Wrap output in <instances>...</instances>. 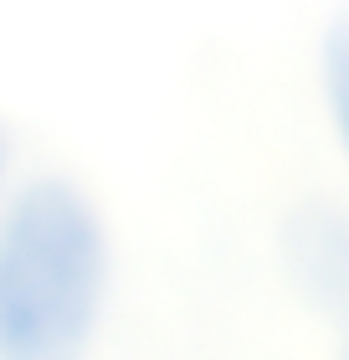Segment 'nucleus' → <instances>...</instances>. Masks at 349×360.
Returning a JSON list of instances; mask_svg holds the SVG:
<instances>
[{
  "label": "nucleus",
  "mask_w": 349,
  "mask_h": 360,
  "mask_svg": "<svg viewBox=\"0 0 349 360\" xmlns=\"http://www.w3.org/2000/svg\"><path fill=\"white\" fill-rule=\"evenodd\" d=\"M113 304V232L67 170H31L0 206V360H93Z\"/></svg>",
  "instance_id": "obj_1"
},
{
  "label": "nucleus",
  "mask_w": 349,
  "mask_h": 360,
  "mask_svg": "<svg viewBox=\"0 0 349 360\" xmlns=\"http://www.w3.org/2000/svg\"><path fill=\"white\" fill-rule=\"evenodd\" d=\"M324 103H329V119H334V134H339V150L349 160V15H339L324 37Z\"/></svg>",
  "instance_id": "obj_2"
},
{
  "label": "nucleus",
  "mask_w": 349,
  "mask_h": 360,
  "mask_svg": "<svg viewBox=\"0 0 349 360\" xmlns=\"http://www.w3.org/2000/svg\"><path fill=\"white\" fill-rule=\"evenodd\" d=\"M11 139H6V124H0V206H6V195H11Z\"/></svg>",
  "instance_id": "obj_3"
},
{
  "label": "nucleus",
  "mask_w": 349,
  "mask_h": 360,
  "mask_svg": "<svg viewBox=\"0 0 349 360\" xmlns=\"http://www.w3.org/2000/svg\"><path fill=\"white\" fill-rule=\"evenodd\" d=\"M339 360H349V340H344V355H339Z\"/></svg>",
  "instance_id": "obj_4"
}]
</instances>
